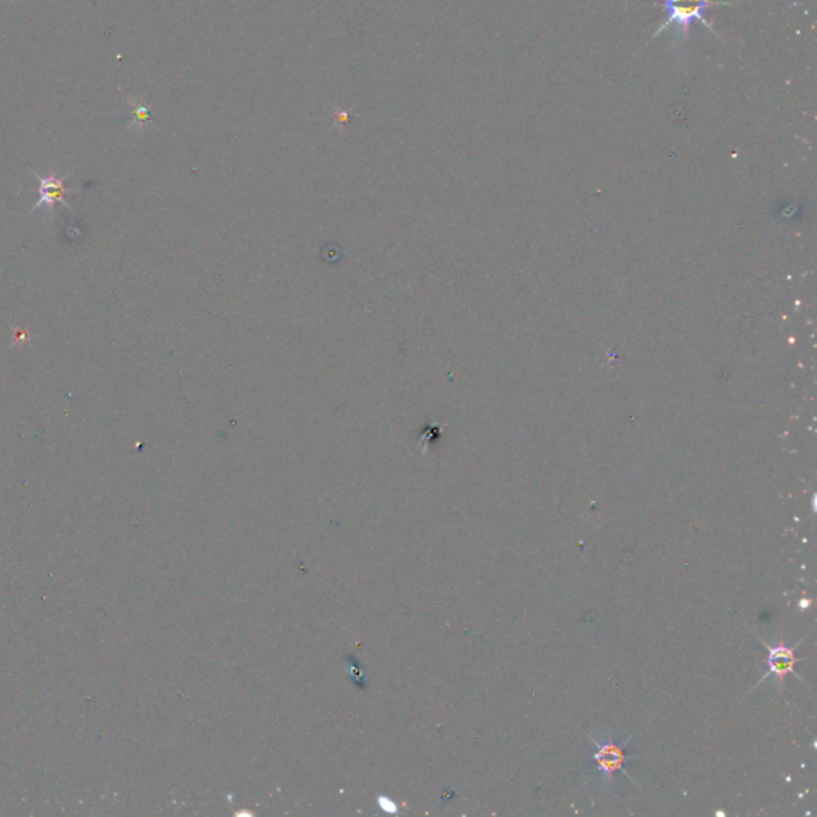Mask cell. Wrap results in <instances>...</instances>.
<instances>
[{
    "label": "cell",
    "instance_id": "obj_2",
    "mask_svg": "<svg viewBox=\"0 0 817 817\" xmlns=\"http://www.w3.org/2000/svg\"><path fill=\"white\" fill-rule=\"evenodd\" d=\"M588 737L591 739L592 744L596 747V751L592 753L596 770L604 776V781H606V786L612 784L613 776H615L616 771H623V773L628 774L626 770H624V765L628 763L629 759H634V757H631V755L626 753V745H628L629 739L632 736H629L628 739H623V741H616L613 737L596 739L591 735H588Z\"/></svg>",
    "mask_w": 817,
    "mask_h": 817
},
{
    "label": "cell",
    "instance_id": "obj_3",
    "mask_svg": "<svg viewBox=\"0 0 817 817\" xmlns=\"http://www.w3.org/2000/svg\"><path fill=\"white\" fill-rule=\"evenodd\" d=\"M760 642L765 645L766 651H768V658H766V664H768V672L763 675V679H768L774 675L779 685H784V680L790 674H796V664L798 661H803L804 658H798L796 655V647L798 643L794 645V647H787V645H776V647H771L770 643H766L763 639H760Z\"/></svg>",
    "mask_w": 817,
    "mask_h": 817
},
{
    "label": "cell",
    "instance_id": "obj_1",
    "mask_svg": "<svg viewBox=\"0 0 817 817\" xmlns=\"http://www.w3.org/2000/svg\"><path fill=\"white\" fill-rule=\"evenodd\" d=\"M733 2H718V0H664L663 10L666 13V20L661 22L653 37L663 34L664 30H674L677 34L686 36L688 30L692 28L693 22H701L706 30L717 34V30L712 28V24L706 18L708 8L718 7V5H731ZM718 36V34H717Z\"/></svg>",
    "mask_w": 817,
    "mask_h": 817
},
{
    "label": "cell",
    "instance_id": "obj_4",
    "mask_svg": "<svg viewBox=\"0 0 817 817\" xmlns=\"http://www.w3.org/2000/svg\"><path fill=\"white\" fill-rule=\"evenodd\" d=\"M36 176L37 184H39V198H37L36 203L30 208V212L37 211L39 208H48V210H53V206L56 203H61L63 206H66L67 210H71V204L67 203L64 200V195L66 194H71V192H75V189H71V187H66L64 185V177H58L55 173H51L48 176L39 175V173H34Z\"/></svg>",
    "mask_w": 817,
    "mask_h": 817
}]
</instances>
